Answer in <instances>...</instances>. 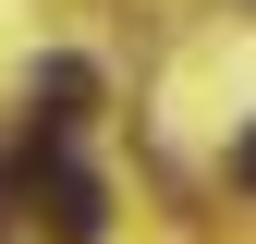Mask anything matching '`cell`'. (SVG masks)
I'll return each mask as SVG.
<instances>
[{
    "mask_svg": "<svg viewBox=\"0 0 256 244\" xmlns=\"http://www.w3.org/2000/svg\"><path fill=\"white\" fill-rule=\"evenodd\" d=\"M86 98H98V74H86V61H37V122H49V134H74Z\"/></svg>",
    "mask_w": 256,
    "mask_h": 244,
    "instance_id": "2",
    "label": "cell"
},
{
    "mask_svg": "<svg viewBox=\"0 0 256 244\" xmlns=\"http://www.w3.org/2000/svg\"><path fill=\"white\" fill-rule=\"evenodd\" d=\"M232 183H244V196H256V134H244V146H232Z\"/></svg>",
    "mask_w": 256,
    "mask_h": 244,
    "instance_id": "3",
    "label": "cell"
},
{
    "mask_svg": "<svg viewBox=\"0 0 256 244\" xmlns=\"http://www.w3.org/2000/svg\"><path fill=\"white\" fill-rule=\"evenodd\" d=\"M12 208H24L49 244H98V232H110V196H98V171H86V159H61V134L12 159Z\"/></svg>",
    "mask_w": 256,
    "mask_h": 244,
    "instance_id": "1",
    "label": "cell"
}]
</instances>
